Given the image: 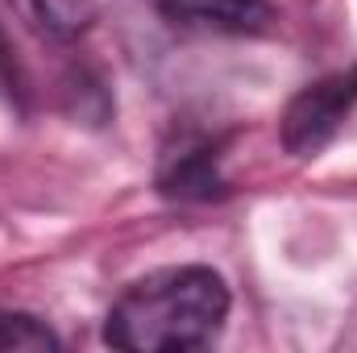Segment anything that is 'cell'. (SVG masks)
I'll return each mask as SVG.
<instances>
[{"label": "cell", "mask_w": 357, "mask_h": 353, "mask_svg": "<svg viewBox=\"0 0 357 353\" xmlns=\"http://www.w3.org/2000/svg\"><path fill=\"white\" fill-rule=\"evenodd\" d=\"M229 316V287L208 266H171L137 278L108 312V345L129 353H183L208 345Z\"/></svg>", "instance_id": "cell-1"}, {"label": "cell", "mask_w": 357, "mask_h": 353, "mask_svg": "<svg viewBox=\"0 0 357 353\" xmlns=\"http://www.w3.org/2000/svg\"><path fill=\"white\" fill-rule=\"evenodd\" d=\"M354 104H357V67L337 71V75L303 88L282 117V146L299 158L320 154L333 142V133L341 129V121L349 117Z\"/></svg>", "instance_id": "cell-2"}, {"label": "cell", "mask_w": 357, "mask_h": 353, "mask_svg": "<svg viewBox=\"0 0 357 353\" xmlns=\"http://www.w3.org/2000/svg\"><path fill=\"white\" fill-rule=\"evenodd\" d=\"M158 8L183 25H216L229 33H254L270 17L266 0H158Z\"/></svg>", "instance_id": "cell-3"}, {"label": "cell", "mask_w": 357, "mask_h": 353, "mask_svg": "<svg viewBox=\"0 0 357 353\" xmlns=\"http://www.w3.org/2000/svg\"><path fill=\"white\" fill-rule=\"evenodd\" d=\"M162 191L178 195V200H208L220 191V175H216V154L208 150H191L178 154L175 163L162 171Z\"/></svg>", "instance_id": "cell-4"}, {"label": "cell", "mask_w": 357, "mask_h": 353, "mask_svg": "<svg viewBox=\"0 0 357 353\" xmlns=\"http://www.w3.org/2000/svg\"><path fill=\"white\" fill-rule=\"evenodd\" d=\"M13 8L50 38H71L88 25L96 0H13Z\"/></svg>", "instance_id": "cell-5"}, {"label": "cell", "mask_w": 357, "mask_h": 353, "mask_svg": "<svg viewBox=\"0 0 357 353\" xmlns=\"http://www.w3.org/2000/svg\"><path fill=\"white\" fill-rule=\"evenodd\" d=\"M59 350V337L25 312H0V353H46Z\"/></svg>", "instance_id": "cell-6"}]
</instances>
